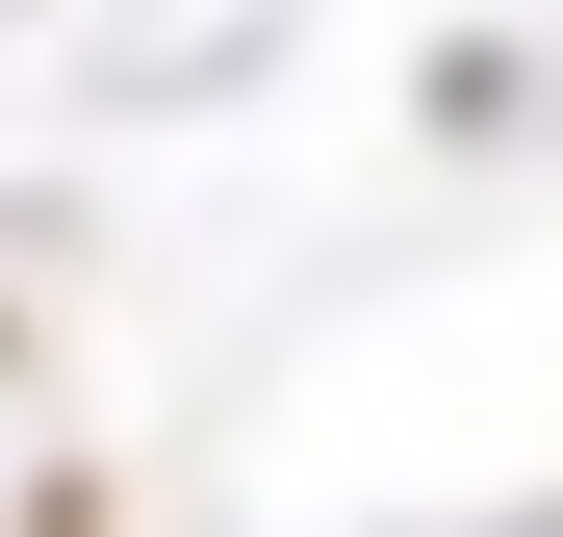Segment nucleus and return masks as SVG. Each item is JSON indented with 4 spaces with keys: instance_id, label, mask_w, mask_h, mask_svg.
<instances>
[{
    "instance_id": "nucleus-1",
    "label": "nucleus",
    "mask_w": 563,
    "mask_h": 537,
    "mask_svg": "<svg viewBox=\"0 0 563 537\" xmlns=\"http://www.w3.org/2000/svg\"><path fill=\"white\" fill-rule=\"evenodd\" d=\"M512 537H563V512H512Z\"/></svg>"
}]
</instances>
